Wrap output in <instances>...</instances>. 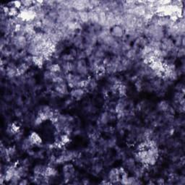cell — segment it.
<instances>
[{"instance_id": "cell-16", "label": "cell", "mask_w": 185, "mask_h": 185, "mask_svg": "<svg viewBox=\"0 0 185 185\" xmlns=\"http://www.w3.org/2000/svg\"><path fill=\"white\" fill-rule=\"evenodd\" d=\"M156 183L158 184H166V182H165V180L163 178L158 179V180L156 181Z\"/></svg>"}, {"instance_id": "cell-5", "label": "cell", "mask_w": 185, "mask_h": 185, "mask_svg": "<svg viewBox=\"0 0 185 185\" xmlns=\"http://www.w3.org/2000/svg\"><path fill=\"white\" fill-rule=\"evenodd\" d=\"M124 169H127L128 171L133 172L136 168V161L133 158H126L124 159Z\"/></svg>"}, {"instance_id": "cell-12", "label": "cell", "mask_w": 185, "mask_h": 185, "mask_svg": "<svg viewBox=\"0 0 185 185\" xmlns=\"http://www.w3.org/2000/svg\"><path fill=\"white\" fill-rule=\"evenodd\" d=\"M86 57H87V56H86V54H85V52H84V50L78 51V53H77V56H76L77 60L85 59Z\"/></svg>"}, {"instance_id": "cell-15", "label": "cell", "mask_w": 185, "mask_h": 185, "mask_svg": "<svg viewBox=\"0 0 185 185\" xmlns=\"http://www.w3.org/2000/svg\"><path fill=\"white\" fill-rule=\"evenodd\" d=\"M27 184H29V181H27L26 179H24V178H22L19 182V184H21V185H25Z\"/></svg>"}, {"instance_id": "cell-3", "label": "cell", "mask_w": 185, "mask_h": 185, "mask_svg": "<svg viewBox=\"0 0 185 185\" xmlns=\"http://www.w3.org/2000/svg\"><path fill=\"white\" fill-rule=\"evenodd\" d=\"M111 35L113 38L116 39H120V38H122L125 36V30L123 28V27L121 25H116L114 26L111 27Z\"/></svg>"}, {"instance_id": "cell-1", "label": "cell", "mask_w": 185, "mask_h": 185, "mask_svg": "<svg viewBox=\"0 0 185 185\" xmlns=\"http://www.w3.org/2000/svg\"><path fill=\"white\" fill-rule=\"evenodd\" d=\"M107 180L110 184H120V174L119 168H111L107 174Z\"/></svg>"}, {"instance_id": "cell-11", "label": "cell", "mask_w": 185, "mask_h": 185, "mask_svg": "<svg viewBox=\"0 0 185 185\" xmlns=\"http://www.w3.org/2000/svg\"><path fill=\"white\" fill-rule=\"evenodd\" d=\"M22 7L25 9H29L33 7V2L32 1H22Z\"/></svg>"}, {"instance_id": "cell-10", "label": "cell", "mask_w": 185, "mask_h": 185, "mask_svg": "<svg viewBox=\"0 0 185 185\" xmlns=\"http://www.w3.org/2000/svg\"><path fill=\"white\" fill-rule=\"evenodd\" d=\"M28 137H30V139L31 141H32L33 145H40L41 143V137H40V136L37 133L32 132V134H30Z\"/></svg>"}, {"instance_id": "cell-13", "label": "cell", "mask_w": 185, "mask_h": 185, "mask_svg": "<svg viewBox=\"0 0 185 185\" xmlns=\"http://www.w3.org/2000/svg\"><path fill=\"white\" fill-rule=\"evenodd\" d=\"M185 51L184 47H178L177 51V56L179 58H183L184 56Z\"/></svg>"}, {"instance_id": "cell-4", "label": "cell", "mask_w": 185, "mask_h": 185, "mask_svg": "<svg viewBox=\"0 0 185 185\" xmlns=\"http://www.w3.org/2000/svg\"><path fill=\"white\" fill-rule=\"evenodd\" d=\"M85 90L84 88H72L71 90L70 94L72 98H74L75 100H81L83 96H85Z\"/></svg>"}, {"instance_id": "cell-2", "label": "cell", "mask_w": 185, "mask_h": 185, "mask_svg": "<svg viewBox=\"0 0 185 185\" xmlns=\"http://www.w3.org/2000/svg\"><path fill=\"white\" fill-rule=\"evenodd\" d=\"M68 85L66 81H62L59 83L54 84V91L59 96H64L68 94Z\"/></svg>"}, {"instance_id": "cell-14", "label": "cell", "mask_w": 185, "mask_h": 185, "mask_svg": "<svg viewBox=\"0 0 185 185\" xmlns=\"http://www.w3.org/2000/svg\"><path fill=\"white\" fill-rule=\"evenodd\" d=\"M14 114H15L16 116L18 117H21L22 115H23V111H21V109H16L15 111H14Z\"/></svg>"}, {"instance_id": "cell-9", "label": "cell", "mask_w": 185, "mask_h": 185, "mask_svg": "<svg viewBox=\"0 0 185 185\" xmlns=\"http://www.w3.org/2000/svg\"><path fill=\"white\" fill-rule=\"evenodd\" d=\"M103 164L101 163L96 162L94 163L92 166V172L94 174H98L101 173V171H103Z\"/></svg>"}, {"instance_id": "cell-6", "label": "cell", "mask_w": 185, "mask_h": 185, "mask_svg": "<svg viewBox=\"0 0 185 185\" xmlns=\"http://www.w3.org/2000/svg\"><path fill=\"white\" fill-rule=\"evenodd\" d=\"M47 166L43 164H37L33 168V174L36 176H45Z\"/></svg>"}, {"instance_id": "cell-8", "label": "cell", "mask_w": 185, "mask_h": 185, "mask_svg": "<svg viewBox=\"0 0 185 185\" xmlns=\"http://www.w3.org/2000/svg\"><path fill=\"white\" fill-rule=\"evenodd\" d=\"M29 69V66L27 65L26 63L25 62H22V63L19 64L17 66V69H18V72L19 75H23L25 74V72L28 70Z\"/></svg>"}, {"instance_id": "cell-7", "label": "cell", "mask_w": 185, "mask_h": 185, "mask_svg": "<svg viewBox=\"0 0 185 185\" xmlns=\"http://www.w3.org/2000/svg\"><path fill=\"white\" fill-rule=\"evenodd\" d=\"M170 106H170V104L168 101H166V100H161V101L158 104V105H157V109L158 110V111H161V112L166 113L167 112L168 110L169 109Z\"/></svg>"}]
</instances>
